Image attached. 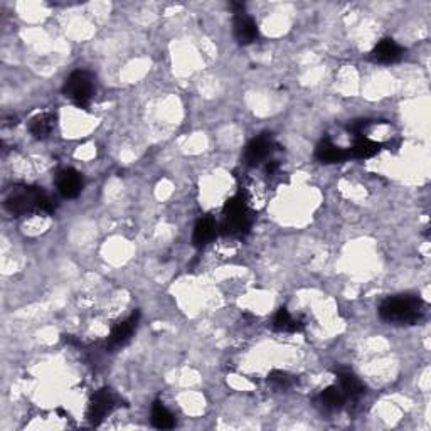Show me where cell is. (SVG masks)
Masks as SVG:
<instances>
[{"mask_svg":"<svg viewBox=\"0 0 431 431\" xmlns=\"http://www.w3.org/2000/svg\"><path fill=\"white\" fill-rule=\"evenodd\" d=\"M7 211L12 216L51 214L54 212V202L39 187L15 186L9 190L3 201Z\"/></svg>","mask_w":431,"mask_h":431,"instance_id":"obj_1","label":"cell"},{"mask_svg":"<svg viewBox=\"0 0 431 431\" xmlns=\"http://www.w3.org/2000/svg\"><path fill=\"white\" fill-rule=\"evenodd\" d=\"M425 302L413 295L389 297L379 307V317L389 323H417L425 315Z\"/></svg>","mask_w":431,"mask_h":431,"instance_id":"obj_2","label":"cell"},{"mask_svg":"<svg viewBox=\"0 0 431 431\" xmlns=\"http://www.w3.org/2000/svg\"><path fill=\"white\" fill-rule=\"evenodd\" d=\"M223 232L228 236H245L251 228L250 212H248V204L243 196H234L224 204L223 209Z\"/></svg>","mask_w":431,"mask_h":431,"instance_id":"obj_3","label":"cell"},{"mask_svg":"<svg viewBox=\"0 0 431 431\" xmlns=\"http://www.w3.org/2000/svg\"><path fill=\"white\" fill-rule=\"evenodd\" d=\"M64 97L70 98L79 108H88L91 100L97 91V83L91 72L88 71H74L68 76L66 83H64Z\"/></svg>","mask_w":431,"mask_h":431,"instance_id":"obj_4","label":"cell"},{"mask_svg":"<svg viewBox=\"0 0 431 431\" xmlns=\"http://www.w3.org/2000/svg\"><path fill=\"white\" fill-rule=\"evenodd\" d=\"M118 406V396L112 389L103 388L100 391L91 396L90 404H88L86 417L91 425H100L108 414L113 413V410Z\"/></svg>","mask_w":431,"mask_h":431,"instance_id":"obj_5","label":"cell"},{"mask_svg":"<svg viewBox=\"0 0 431 431\" xmlns=\"http://www.w3.org/2000/svg\"><path fill=\"white\" fill-rule=\"evenodd\" d=\"M274 150H277V143H274V140L270 135H261L258 139L251 140L245 150L246 166L257 167L259 163L268 162Z\"/></svg>","mask_w":431,"mask_h":431,"instance_id":"obj_6","label":"cell"},{"mask_svg":"<svg viewBox=\"0 0 431 431\" xmlns=\"http://www.w3.org/2000/svg\"><path fill=\"white\" fill-rule=\"evenodd\" d=\"M139 319H140L139 312H133L132 315L127 317L125 320H121V322H118L117 325L113 327L108 335V341H106V345H108L110 350H117L120 349V347L128 344L130 339L135 334L137 327H139Z\"/></svg>","mask_w":431,"mask_h":431,"instance_id":"obj_7","label":"cell"},{"mask_svg":"<svg viewBox=\"0 0 431 431\" xmlns=\"http://www.w3.org/2000/svg\"><path fill=\"white\" fill-rule=\"evenodd\" d=\"M56 186H58L61 196L66 199H74L83 190V177L74 169H64L58 174Z\"/></svg>","mask_w":431,"mask_h":431,"instance_id":"obj_8","label":"cell"},{"mask_svg":"<svg viewBox=\"0 0 431 431\" xmlns=\"http://www.w3.org/2000/svg\"><path fill=\"white\" fill-rule=\"evenodd\" d=\"M56 125H58V115L51 112H44L30 118L29 132L34 139L44 140V139H48L52 132H54Z\"/></svg>","mask_w":431,"mask_h":431,"instance_id":"obj_9","label":"cell"},{"mask_svg":"<svg viewBox=\"0 0 431 431\" xmlns=\"http://www.w3.org/2000/svg\"><path fill=\"white\" fill-rule=\"evenodd\" d=\"M234 37L239 44H251L258 39V26L250 15L241 12L234 15Z\"/></svg>","mask_w":431,"mask_h":431,"instance_id":"obj_10","label":"cell"},{"mask_svg":"<svg viewBox=\"0 0 431 431\" xmlns=\"http://www.w3.org/2000/svg\"><path fill=\"white\" fill-rule=\"evenodd\" d=\"M401 58L403 48L392 39H383L372 49V59L381 64H392Z\"/></svg>","mask_w":431,"mask_h":431,"instance_id":"obj_11","label":"cell"},{"mask_svg":"<svg viewBox=\"0 0 431 431\" xmlns=\"http://www.w3.org/2000/svg\"><path fill=\"white\" fill-rule=\"evenodd\" d=\"M315 157L322 163H339L344 162L349 157V154H347L344 148H341L339 145L332 142L330 139H323L322 142L317 145Z\"/></svg>","mask_w":431,"mask_h":431,"instance_id":"obj_12","label":"cell"},{"mask_svg":"<svg viewBox=\"0 0 431 431\" xmlns=\"http://www.w3.org/2000/svg\"><path fill=\"white\" fill-rule=\"evenodd\" d=\"M337 377H339V388L344 391L347 399H354V401H357V399L364 394L365 388L356 374H352L350 371H339Z\"/></svg>","mask_w":431,"mask_h":431,"instance_id":"obj_13","label":"cell"},{"mask_svg":"<svg viewBox=\"0 0 431 431\" xmlns=\"http://www.w3.org/2000/svg\"><path fill=\"white\" fill-rule=\"evenodd\" d=\"M317 401H319L320 406H322L325 411H339L344 408V404L347 401V396L339 386H329L320 392Z\"/></svg>","mask_w":431,"mask_h":431,"instance_id":"obj_14","label":"cell"},{"mask_svg":"<svg viewBox=\"0 0 431 431\" xmlns=\"http://www.w3.org/2000/svg\"><path fill=\"white\" fill-rule=\"evenodd\" d=\"M216 234H217L216 221L212 219V217H204V219H201L199 223L196 224V228H194V236H192L194 245H196L197 248L209 245V243L216 238Z\"/></svg>","mask_w":431,"mask_h":431,"instance_id":"obj_15","label":"cell"},{"mask_svg":"<svg viewBox=\"0 0 431 431\" xmlns=\"http://www.w3.org/2000/svg\"><path fill=\"white\" fill-rule=\"evenodd\" d=\"M272 325L274 330L283 332V334H295V332H300L303 329L302 323H300L299 320L293 319L287 308H280V310L274 314Z\"/></svg>","mask_w":431,"mask_h":431,"instance_id":"obj_16","label":"cell"},{"mask_svg":"<svg viewBox=\"0 0 431 431\" xmlns=\"http://www.w3.org/2000/svg\"><path fill=\"white\" fill-rule=\"evenodd\" d=\"M383 148V145L374 142V140L368 139V137H359L352 145V150L350 154L356 159H371L374 155H377Z\"/></svg>","mask_w":431,"mask_h":431,"instance_id":"obj_17","label":"cell"},{"mask_svg":"<svg viewBox=\"0 0 431 431\" xmlns=\"http://www.w3.org/2000/svg\"><path fill=\"white\" fill-rule=\"evenodd\" d=\"M152 425L159 430H170L175 425L174 414L160 401H155L152 406Z\"/></svg>","mask_w":431,"mask_h":431,"instance_id":"obj_18","label":"cell"},{"mask_svg":"<svg viewBox=\"0 0 431 431\" xmlns=\"http://www.w3.org/2000/svg\"><path fill=\"white\" fill-rule=\"evenodd\" d=\"M245 201L248 206H253V208H259V206L265 202V187L261 186V182L258 181H246L245 186Z\"/></svg>","mask_w":431,"mask_h":431,"instance_id":"obj_19","label":"cell"},{"mask_svg":"<svg viewBox=\"0 0 431 431\" xmlns=\"http://www.w3.org/2000/svg\"><path fill=\"white\" fill-rule=\"evenodd\" d=\"M268 383L277 389H288L295 383V377L285 371H272L268 374Z\"/></svg>","mask_w":431,"mask_h":431,"instance_id":"obj_20","label":"cell"},{"mask_svg":"<svg viewBox=\"0 0 431 431\" xmlns=\"http://www.w3.org/2000/svg\"><path fill=\"white\" fill-rule=\"evenodd\" d=\"M372 121L371 120H354L352 123H349V132L354 133V135L359 139V137H364V132L368 130L369 125H371Z\"/></svg>","mask_w":431,"mask_h":431,"instance_id":"obj_21","label":"cell"}]
</instances>
